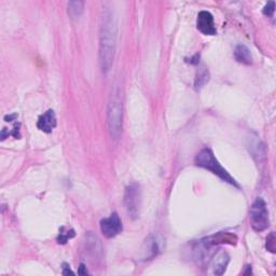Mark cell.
Returning <instances> with one entry per match:
<instances>
[{
    "instance_id": "14",
    "label": "cell",
    "mask_w": 276,
    "mask_h": 276,
    "mask_svg": "<svg viewBox=\"0 0 276 276\" xmlns=\"http://www.w3.org/2000/svg\"><path fill=\"white\" fill-rule=\"evenodd\" d=\"M208 80H210V72L205 68V67H202V68H200L197 72V78H196V87L200 88L204 86Z\"/></svg>"
},
{
    "instance_id": "9",
    "label": "cell",
    "mask_w": 276,
    "mask_h": 276,
    "mask_svg": "<svg viewBox=\"0 0 276 276\" xmlns=\"http://www.w3.org/2000/svg\"><path fill=\"white\" fill-rule=\"evenodd\" d=\"M56 126V116L53 110H48L47 113L41 115L37 122V128L43 133H51Z\"/></svg>"
},
{
    "instance_id": "15",
    "label": "cell",
    "mask_w": 276,
    "mask_h": 276,
    "mask_svg": "<svg viewBox=\"0 0 276 276\" xmlns=\"http://www.w3.org/2000/svg\"><path fill=\"white\" fill-rule=\"evenodd\" d=\"M64 230H65V228H62L61 232H59V234H58V237H57L58 244H66L67 242H68V240H70V238H72L74 236V231L72 229L67 230L66 232Z\"/></svg>"
},
{
    "instance_id": "8",
    "label": "cell",
    "mask_w": 276,
    "mask_h": 276,
    "mask_svg": "<svg viewBox=\"0 0 276 276\" xmlns=\"http://www.w3.org/2000/svg\"><path fill=\"white\" fill-rule=\"evenodd\" d=\"M230 257L225 250L219 249L211 261V267L215 275H222L229 264Z\"/></svg>"
},
{
    "instance_id": "4",
    "label": "cell",
    "mask_w": 276,
    "mask_h": 276,
    "mask_svg": "<svg viewBox=\"0 0 276 276\" xmlns=\"http://www.w3.org/2000/svg\"><path fill=\"white\" fill-rule=\"evenodd\" d=\"M250 223L252 229L261 232L268 227V212L263 199L258 198L250 207Z\"/></svg>"
},
{
    "instance_id": "16",
    "label": "cell",
    "mask_w": 276,
    "mask_h": 276,
    "mask_svg": "<svg viewBox=\"0 0 276 276\" xmlns=\"http://www.w3.org/2000/svg\"><path fill=\"white\" fill-rule=\"evenodd\" d=\"M274 11H275V3H274V2L267 3V4L264 6V8H263V14H264V16L273 17Z\"/></svg>"
},
{
    "instance_id": "7",
    "label": "cell",
    "mask_w": 276,
    "mask_h": 276,
    "mask_svg": "<svg viewBox=\"0 0 276 276\" xmlns=\"http://www.w3.org/2000/svg\"><path fill=\"white\" fill-rule=\"evenodd\" d=\"M197 26L199 31L207 36H214L217 33L214 24V18L211 12L201 11L198 16Z\"/></svg>"
},
{
    "instance_id": "10",
    "label": "cell",
    "mask_w": 276,
    "mask_h": 276,
    "mask_svg": "<svg viewBox=\"0 0 276 276\" xmlns=\"http://www.w3.org/2000/svg\"><path fill=\"white\" fill-rule=\"evenodd\" d=\"M85 250L93 258H98L102 253V244L99 237L92 234V232H87L85 235Z\"/></svg>"
},
{
    "instance_id": "17",
    "label": "cell",
    "mask_w": 276,
    "mask_h": 276,
    "mask_svg": "<svg viewBox=\"0 0 276 276\" xmlns=\"http://www.w3.org/2000/svg\"><path fill=\"white\" fill-rule=\"evenodd\" d=\"M274 242H275V237H274V234L272 233L266 240V249L267 250H270L272 252L275 251V243Z\"/></svg>"
},
{
    "instance_id": "20",
    "label": "cell",
    "mask_w": 276,
    "mask_h": 276,
    "mask_svg": "<svg viewBox=\"0 0 276 276\" xmlns=\"http://www.w3.org/2000/svg\"><path fill=\"white\" fill-rule=\"evenodd\" d=\"M199 59H200V55H199V54L195 55V56H193V57L191 58L190 64H193V65H197V64H199V62H200Z\"/></svg>"
},
{
    "instance_id": "6",
    "label": "cell",
    "mask_w": 276,
    "mask_h": 276,
    "mask_svg": "<svg viewBox=\"0 0 276 276\" xmlns=\"http://www.w3.org/2000/svg\"><path fill=\"white\" fill-rule=\"evenodd\" d=\"M122 229V221L117 213H113L108 218H104L101 221V231L107 238L117 236L121 233Z\"/></svg>"
},
{
    "instance_id": "21",
    "label": "cell",
    "mask_w": 276,
    "mask_h": 276,
    "mask_svg": "<svg viewBox=\"0 0 276 276\" xmlns=\"http://www.w3.org/2000/svg\"><path fill=\"white\" fill-rule=\"evenodd\" d=\"M16 118H17V115L7 116V117H6V121H7V122H10V121H12V120H13V119H16Z\"/></svg>"
},
{
    "instance_id": "12",
    "label": "cell",
    "mask_w": 276,
    "mask_h": 276,
    "mask_svg": "<svg viewBox=\"0 0 276 276\" xmlns=\"http://www.w3.org/2000/svg\"><path fill=\"white\" fill-rule=\"evenodd\" d=\"M234 57L238 63L244 65H250L252 63V56L250 50L244 46V44H238L234 50Z\"/></svg>"
},
{
    "instance_id": "19",
    "label": "cell",
    "mask_w": 276,
    "mask_h": 276,
    "mask_svg": "<svg viewBox=\"0 0 276 276\" xmlns=\"http://www.w3.org/2000/svg\"><path fill=\"white\" fill-rule=\"evenodd\" d=\"M78 274L80 275H86L87 274V271H86V267L83 263L80 264V267H79V271H78Z\"/></svg>"
},
{
    "instance_id": "2",
    "label": "cell",
    "mask_w": 276,
    "mask_h": 276,
    "mask_svg": "<svg viewBox=\"0 0 276 276\" xmlns=\"http://www.w3.org/2000/svg\"><path fill=\"white\" fill-rule=\"evenodd\" d=\"M123 107L119 89L111 94L107 110V124L111 138L119 139L122 133Z\"/></svg>"
},
{
    "instance_id": "18",
    "label": "cell",
    "mask_w": 276,
    "mask_h": 276,
    "mask_svg": "<svg viewBox=\"0 0 276 276\" xmlns=\"http://www.w3.org/2000/svg\"><path fill=\"white\" fill-rule=\"evenodd\" d=\"M63 275H69V274H73V272L70 270V266L67 264V263H64L63 264Z\"/></svg>"
},
{
    "instance_id": "1",
    "label": "cell",
    "mask_w": 276,
    "mask_h": 276,
    "mask_svg": "<svg viewBox=\"0 0 276 276\" xmlns=\"http://www.w3.org/2000/svg\"><path fill=\"white\" fill-rule=\"evenodd\" d=\"M117 47V22L114 13L106 11L100 29V64L103 71L113 66Z\"/></svg>"
},
{
    "instance_id": "5",
    "label": "cell",
    "mask_w": 276,
    "mask_h": 276,
    "mask_svg": "<svg viewBox=\"0 0 276 276\" xmlns=\"http://www.w3.org/2000/svg\"><path fill=\"white\" fill-rule=\"evenodd\" d=\"M124 205L133 219L138 218L141 205V191L137 183L128 186L124 192Z\"/></svg>"
},
{
    "instance_id": "13",
    "label": "cell",
    "mask_w": 276,
    "mask_h": 276,
    "mask_svg": "<svg viewBox=\"0 0 276 276\" xmlns=\"http://www.w3.org/2000/svg\"><path fill=\"white\" fill-rule=\"evenodd\" d=\"M67 7H68L69 16L72 19H78V18H80L82 12H83L84 4L82 2H69L68 5H67Z\"/></svg>"
},
{
    "instance_id": "11",
    "label": "cell",
    "mask_w": 276,
    "mask_h": 276,
    "mask_svg": "<svg viewBox=\"0 0 276 276\" xmlns=\"http://www.w3.org/2000/svg\"><path fill=\"white\" fill-rule=\"evenodd\" d=\"M160 251H161V245L158 237L154 235H150L145 242V248H144L145 260H150L154 258L155 256H158V253Z\"/></svg>"
},
{
    "instance_id": "3",
    "label": "cell",
    "mask_w": 276,
    "mask_h": 276,
    "mask_svg": "<svg viewBox=\"0 0 276 276\" xmlns=\"http://www.w3.org/2000/svg\"><path fill=\"white\" fill-rule=\"evenodd\" d=\"M196 164L199 167H202L212 171L213 174L218 176L220 179H222L223 181H226L232 186H235V187H238L235 179L221 166V164L218 162L217 159L215 158V155L211 149L208 148L202 149V150H201L196 156Z\"/></svg>"
}]
</instances>
